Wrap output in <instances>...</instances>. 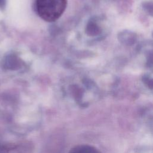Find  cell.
I'll return each mask as SVG.
<instances>
[{
    "label": "cell",
    "instance_id": "cell-2",
    "mask_svg": "<svg viewBox=\"0 0 153 153\" xmlns=\"http://www.w3.org/2000/svg\"><path fill=\"white\" fill-rule=\"evenodd\" d=\"M69 153H94V151L88 146H77L73 148Z\"/></svg>",
    "mask_w": 153,
    "mask_h": 153
},
{
    "label": "cell",
    "instance_id": "cell-1",
    "mask_svg": "<svg viewBox=\"0 0 153 153\" xmlns=\"http://www.w3.org/2000/svg\"><path fill=\"white\" fill-rule=\"evenodd\" d=\"M67 0H36V8L39 16L44 20L53 22L65 11Z\"/></svg>",
    "mask_w": 153,
    "mask_h": 153
}]
</instances>
